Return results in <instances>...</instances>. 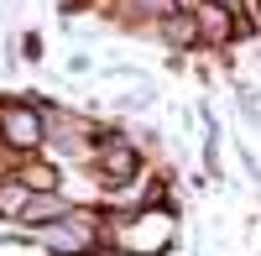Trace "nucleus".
Returning a JSON list of instances; mask_svg holds the SVG:
<instances>
[{
    "label": "nucleus",
    "mask_w": 261,
    "mask_h": 256,
    "mask_svg": "<svg viewBox=\"0 0 261 256\" xmlns=\"http://www.w3.org/2000/svg\"><path fill=\"white\" fill-rule=\"evenodd\" d=\"M0 141L16 146V152H32V146L47 141V115H42L37 105L6 99V105H0Z\"/></svg>",
    "instance_id": "nucleus-1"
},
{
    "label": "nucleus",
    "mask_w": 261,
    "mask_h": 256,
    "mask_svg": "<svg viewBox=\"0 0 261 256\" xmlns=\"http://www.w3.org/2000/svg\"><path fill=\"white\" fill-rule=\"evenodd\" d=\"M136 152L125 146V136H105L99 141V173L105 178H115V183H125V178H136Z\"/></svg>",
    "instance_id": "nucleus-3"
},
{
    "label": "nucleus",
    "mask_w": 261,
    "mask_h": 256,
    "mask_svg": "<svg viewBox=\"0 0 261 256\" xmlns=\"http://www.w3.org/2000/svg\"><path fill=\"white\" fill-rule=\"evenodd\" d=\"M193 21H199V37L209 42V47H225V42L235 37V11L225 6V0H193Z\"/></svg>",
    "instance_id": "nucleus-2"
},
{
    "label": "nucleus",
    "mask_w": 261,
    "mask_h": 256,
    "mask_svg": "<svg viewBox=\"0 0 261 256\" xmlns=\"http://www.w3.org/2000/svg\"><path fill=\"white\" fill-rule=\"evenodd\" d=\"M151 32L167 37L172 47H193V42H204V37H199V21H193V11H172V16H167V21H157Z\"/></svg>",
    "instance_id": "nucleus-4"
},
{
    "label": "nucleus",
    "mask_w": 261,
    "mask_h": 256,
    "mask_svg": "<svg viewBox=\"0 0 261 256\" xmlns=\"http://www.w3.org/2000/svg\"><path fill=\"white\" fill-rule=\"evenodd\" d=\"M172 11H183L178 0H125V21L130 27H157V21H167Z\"/></svg>",
    "instance_id": "nucleus-5"
}]
</instances>
